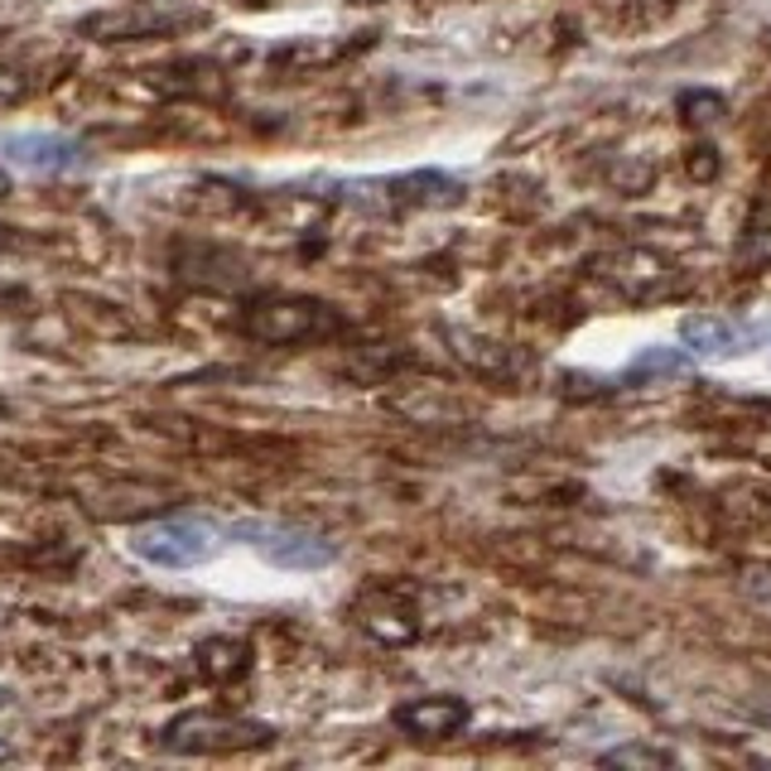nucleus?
Segmentation results:
<instances>
[{
  "instance_id": "f257e3e1",
  "label": "nucleus",
  "mask_w": 771,
  "mask_h": 771,
  "mask_svg": "<svg viewBox=\"0 0 771 771\" xmlns=\"http://www.w3.org/2000/svg\"><path fill=\"white\" fill-rule=\"evenodd\" d=\"M130 555L154 569H194L222 550V531L208 517H160L130 531Z\"/></svg>"
},
{
  "instance_id": "f03ea898",
  "label": "nucleus",
  "mask_w": 771,
  "mask_h": 771,
  "mask_svg": "<svg viewBox=\"0 0 771 771\" xmlns=\"http://www.w3.org/2000/svg\"><path fill=\"white\" fill-rule=\"evenodd\" d=\"M237 545L246 550H256L265 564L275 569H295V574H314V569H328L338 560V545L328 540V535L319 531H304V526H289V521H237V526L227 531Z\"/></svg>"
},
{
  "instance_id": "7ed1b4c3",
  "label": "nucleus",
  "mask_w": 771,
  "mask_h": 771,
  "mask_svg": "<svg viewBox=\"0 0 771 771\" xmlns=\"http://www.w3.org/2000/svg\"><path fill=\"white\" fill-rule=\"evenodd\" d=\"M241 328L256 343H271V348H289V343H309V338H328L343 328V319L333 314L319 299H261L241 314Z\"/></svg>"
},
{
  "instance_id": "20e7f679",
  "label": "nucleus",
  "mask_w": 771,
  "mask_h": 771,
  "mask_svg": "<svg viewBox=\"0 0 771 771\" xmlns=\"http://www.w3.org/2000/svg\"><path fill=\"white\" fill-rule=\"evenodd\" d=\"M271 737H275L271 723L198 709V713H178L164 729V747L170 753H246V747H265Z\"/></svg>"
},
{
  "instance_id": "39448f33",
  "label": "nucleus",
  "mask_w": 771,
  "mask_h": 771,
  "mask_svg": "<svg viewBox=\"0 0 771 771\" xmlns=\"http://www.w3.org/2000/svg\"><path fill=\"white\" fill-rule=\"evenodd\" d=\"M0 160L20 174H83L92 164V150L73 136H53V130H25V136H0Z\"/></svg>"
},
{
  "instance_id": "423d86ee",
  "label": "nucleus",
  "mask_w": 771,
  "mask_h": 771,
  "mask_svg": "<svg viewBox=\"0 0 771 771\" xmlns=\"http://www.w3.org/2000/svg\"><path fill=\"white\" fill-rule=\"evenodd\" d=\"M468 719H473V704L458 695H424V699H406L396 709V723L415 737H449Z\"/></svg>"
},
{
  "instance_id": "0eeeda50",
  "label": "nucleus",
  "mask_w": 771,
  "mask_h": 771,
  "mask_svg": "<svg viewBox=\"0 0 771 771\" xmlns=\"http://www.w3.org/2000/svg\"><path fill=\"white\" fill-rule=\"evenodd\" d=\"M680 343H685L695 357L704 362H729V357L747 352V343H753V333H737L729 319H713V314H695L680 323Z\"/></svg>"
},
{
  "instance_id": "6e6552de",
  "label": "nucleus",
  "mask_w": 771,
  "mask_h": 771,
  "mask_svg": "<svg viewBox=\"0 0 771 771\" xmlns=\"http://www.w3.org/2000/svg\"><path fill=\"white\" fill-rule=\"evenodd\" d=\"M174 25H178V20L174 15H160V10H116V15L83 20V35L87 39H102V43H116V39L164 35V29H174Z\"/></svg>"
},
{
  "instance_id": "1a4fd4ad",
  "label": "nucleus",
  "mask_w": 771,
  "mask_h": 771,
  "mask_svg": "<svg viewBox=\"0 0 771 771\" xmlns=\"http://www.w3.org/2000/svg\"><path fill=\"white\" fill-rule=\"evenodd\" d=\"M612 281H618L622 289H627V295L632 299H646V295H656V289H661L666 281H670V265L661 261V256H651V251H636V246H632V251H618V256H612Z\"/></svg>"
},
{
  "instance_id": "9d476101",
  "label": "nucleus",
  "mask_w": 771,
  "mask_h": 771,
  "mask_svg": "<svg viewBox=\"0 0 771 771\" xmlns=\"http://www.w3.org/2000/svg\"><path fill=\"white\" fill-rule=\"evenodd\" d=\"M194 661H198V670H203V680H212V685H227V680L246 675L251 651H246V642H232V636H208V642L194 651Z\"/></svg>"
},
{
  "instance_id": "9b49d317",
  "label": "nucleus",
  "mask_w": 771,
  "mask_h": 771,
  "mask_svg": "<svg viewBox=\"0 0 771 771\" xmlns=\"http://www.w3.org/2000/svg\"><path fill=\"white\" fill-rule=\"evenodd\" d=\"M400 198H415V203H458V184L444 174H410L396 184Z\"/></svg>"
},
{
  "instance_id": "f8f14e48",
  "label": "nucleus",
  "mask_w": 771,
  "mask_h": 771,
  "mask_svg": "<svg viewBox=\"0 0 771 771\" xmlns=\"http://www.w3.org/2000/svg\"><path fill=\"white\" fill-rule=\"evenodd\" d=\"M723 111H729V107H723L719 92H685V97H680V116L695 121V126H709V121H719Z\"/></svg>"
},
{
  "instance_id": "ddd939ff",
  "label": "nucleus",
  "mask_w": 771,
  "mask_h": 771,
  "mask_svg": "<svg viewBox=\"0 0 771 771\" xmlns=\"http://www.w3.org/2000/svg\"><path fill=\"white\" fill-rule=\"evenodd\" d=\"M602 762H612V767H666V762H675L670 753H646V747H618V753H608Z\"/></svg>"
},
{
  "instance_id": "4468645a",
  "label": "nucleus",
  "mask_w": 771,
  "mask_h": 771,
  "mask_svg": "<svg viewBox=\"0 0 771 771\" xmlns=\"http://www.w3.org/2000/svg\"><path fill=\"white\" fill-rule=\"evenodd\" d=\"M680 366H685L680 352H646L642 362H636V372H680Z\"/></svg>"
},
{
  "instance_id": "2eb2a0df",
  "label": "nucleus",
  "mask_w": 771,
  "mask_h": 771,
  "mask_svg": "<svg viewBox=\"0 0 771 771\" xmlns=\"http://www.w3.org/2000/svg\"><path fill=\"white\" fill-rule=\"evenodd\" d=\"M689 174H695V178H713V174H719L713 150H689Z\"/></svg>"
},
{
  "instance_id": "dca6fc26",
  "label": "nucleus",
  "mask_w": 771,
  "mask_h": 771,
  "mask_svg": "<svg viewBox=\"0 0 771 771\" xmlns=\"http://www.w3.org/2000/svg\"><path fill=\"white\" fill-rule=\"evenodd\" d=\"M20 97H25V77L0 69V102H20Z\"/></svg>"
},
{
  "instance_id": "f3484780",
  "label": "nucleus",
  "mask_w": 771,
  "mask_h": 771,
  "mask_svg": "<svg viewBox=\"0 0 771 771\" xmlns=\"http://www.w3.org/2000/svg\"><path fill=\"white\" fill-rule=\"evenodd\" d=\"M5 194H10V174L0 170V198H5Z\"/></svg>"
},
{
  "instance_id": "a211bd4d",
  "label": "nucleus",
  "mask_w": 771,
  "mask_h": 771,
  "mask_svg": "<svg viewBox=\"0 0 771 771\" xmlns=\"http://www.w3.org/2000/svg\"><path fill=\"white\" fill-rule=\"evenodd\" d=\"M5 699H10V695H5V689H0V704H5Z\"/></svg>"
}]
</instances>
